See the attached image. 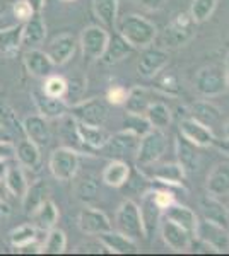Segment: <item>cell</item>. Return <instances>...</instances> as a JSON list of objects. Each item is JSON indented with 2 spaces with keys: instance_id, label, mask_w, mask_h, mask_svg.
Returning a JSON list of instances; mask_svg holds the SVG:
<instances>
[{
  "instance_id": "30bf717a",
  "label": "cell",
  "mask_w": 229,
  "mask_h": 256,
  "mask_svg": "<svg viewBox=\"0 0 229 256\" xmlns=\"http://www.w3.org/2000/svg\"><path fill=\"white\" fill-rule=\"evenodd\" d=\"M169 62V53L162 48L157 46H145L142 48V53L137 62V74L144 79H154L161 70L168 67Z\"/></svg>"
},
{
  "instance_id": "2e32d148",
  "label": "cell",
  "mask_w": 229,
  "mask_h": 256,
  "mask_svg": "<svg viewBox=\"0 0 229 256\" xmlns=\"http://www.w3.org/2000/svg\"><path fill=\"white\" fill-rule=\"evenodd\" d=\"M31 99L35 102L36 110L43 118L50 120H60L62 116L69 113V102L65 99H58V98H50L43 92L41 89H36L31 92Z\"/></svg>"
},
{
  "instance_id": "83f0119b",
  "label": "cell",
  "mask_w": 229,
  "mask_h": 256,
  "mask_svg": "<svg viewBox=\"0 0 229 256\" xmlns=\"http://www.w3.org/2000/svg\"><path fill=\"white\" fill-rule=\"evenodd\" d=\"M130 178V166L123 159H111L103 169V183L111 188H122Z\"/></svg>"
},
{
  "instance_id": "e7e4bbea",
  "label": "cell",
  "mask_w": 229,
  "mask_h": 256,
  "mask_svg": "<svg viewBox=\"0 0 229 256\" xmlns=\"http://www.w3.org/2000/svg\"><path fill=\"white\" fill-rule=\"evenodd\" d=\"M62 2H72V0H62Z\"/></svg>"
},
{
  "instance_id": "5bb4252c",
  "label": "cell",
  "mask_w": 229,
  "mask_h": 256,
  "mask_svg": "<svg viewBox=\"0 0 229 256\" xmlns=\"http://www.w3.org/2000/svg\"><path fill=\"white\" fill-rule=\"evenodd\" d=\"M159 229H161L162 241H164V244L171 251H174V253H185V251L190 250L193 238L183 227L168 220V218H161Z\"/></svg>"
},
{
  "instance_id": "277c9868",
  "label": "cell",
  "mask_w": 229,
  "mask_h": 256,
  "mask_svg": "<svg viewBox=\"0 0 229 256\" xmlns=\"http://www.w3.org/2000/svg\"><path fill=\"white\" fill-rule=\"evenodd\" d=\"M193 88L202 98H215L227 90L226 74L219 65H207L202 67L195 76Z\"/></svg>"
},
{
  "instance_id": "ab89813d",
  "label": "cell",
  "mask_w": 229,
  "mask_h": 256,
  "mask_svg": "<svg viewBox=\"0 0 229 256\" xmlns=\"http://www.w3.org/2000/svg\"><path fill=\"white\" fill-rule=\"evenodd\" d=\"M0 126L11 135H23L24 137V132H23V122H19L18 113L14 111V108L6 102L4 99H0Z\"/></svg>"
},
{
  "instance_id": "6da1fadb",
  "label": "cell",
  "mask_w": 229,
  "mask_h": 256,
  "mask_svg": "<svg viewBox=\"0 0 229 256\" xmlns=\"http://www.w3.org/2000/svg\"><path fill=\"white\" fill-rule=\"evenodd\" d=\"M118 34L134 48H145L154 43L157 36V28L152 20L144 16L128 14L120 20Z\"/></svg>"
},
{
  "instance_id": "3957f363",
  "label": "cell",
  "mask_w": 229,
  "mask_h": 256,
  "mask_svg": "<svg viewBox=\"0 0 229 256\" xmlns=\"http://www.w3.org/2000/svg\"><path fill=\"white\" fill-rule=\"evenodd\" d=\"M69 114L76 122L84 123L91 126H105L108 114H110V106L106 99L91 98L84 101H77L69 106Z\"/></svg>"
},
{
  "instance_id": "d4e9b609",
  "label": "cell",
  "mask_w": 229,
  "mask_h": 256,
  "mask_svg": "<svg viewBox=\"0 0 229 256\" xmlns=\"http://www.w3.org/2000/svg\"><path fill=\"white\" fill-rule=\"evenodd\" d=\"M47 38V24L45 19L38 14H33L26 22H23V46L38 48Z\"/></svg>"
},
{
  "instance_id": "11a10c76",
  "label": "cell",
  "mask_w": 229,
  "mask_h": 256,
  "mask_svg": "<svg viewBox=\"0 0 229 256\" xmlns=\"http://www.w3.org/2000/svg\"><path fill=\"white\" fill-rule=\"evenodd\" d=\"M214 147L217 148L219 152H222L224 156H227V158H229V137H224L220 140L215 138L214 140Z\"/></svg>"
},
{
  "instance_id": "7c38bea8",
  "label": "cell",
  "mask_w": 229,
  "mask_h": 256,
  "mask_svg": "<svg viewBox=\"0 0 229 256\" xmlns=\"http://www.w3.org/2000/svg\"><path fill=\"white\" fill-rule=\"evenodd\" d=\"M195 238L202 239L203 242H207L215 253H226L229 251V230L227 227L212 224L209 220H198L197 232Z\"/></svg>"
},
{
  "instance_id": "7402d4cb",
  "label": "cell",
  "mask_w": 229,
  "mask_h": 256,
  "mask_svg": "<svg viewBox=\"0 0 229 256\" xmlns=\"http://www.w3.org/2000/svg\"><path fill=\"white\" fill-rule=\"evenodd\" d=\"M151 172H149V180L157 181L161 184H166L168 188H180L183 186V180H185L186 172L178 162H168L161 164V166H151Z\"/></svg>"
},
{
  "instance_id": "c3c4849f",
  "label": "cell",
  "mask_w": 229,
  "mask_h": 256,
  "mask_svg": "<svg viewBox=\"0 0 229 256\" xmlns=\"http://www.w3.org/2000/svg\"><path fill=\"white\" fill-rule=\"evenodd\" d=\"M12 12H14V18L18 19L19 22H26V20L35 14L26 0H16V2L12 4Z\"/></svg>"
},
{
  "instance_id": "816d5d0a",
  "label": "cell",
  "mask_w": 229,
  "mask_h": 256,
  "mask_svg": "<svg viewBox=\"0 0 229 256\" xmlns=\"http://www.w3.org/2000/svg\"><path fill=\"white\" fill-rule=\"evenodd\" d=\"M16 156V146L11 140H0V160H11Z\"/></svg>"
},
{
  "instance_id": "ba28073f",
  "label": "cell",
  "mask_w": 229,
  "mask_h": 256,
  "mask_svg": "<svg viewBox=\"0 0 229 256\" xmlns=\"http://www.w3.org/2000/svg\"><path fill=\"white\" fill-rule=\"evenodd\" d=\"M139 142H140V135L135 134L130 128H125L122 132H116V134L110 135L106 144L99 150L103 152L105 158L123 159L127 156H135Z\"/></svg>"
},
{
  "instance_id": "ee69618b",
  "label": "cell",
  "mask_w": 229,
  "mask_h": 256,
  "mask_svg": "<svg viewBox=\"0 0 229 256\" xmlns=\"http://www.w3.org/2000/svg\"><path fill=\"white\" fill-rule=\"evenodd\" d=\"M217 2L219 0H191V6L188 10L191 19L197 24L205 22V20L214 14L215 7H217Z\"/></svg>"
},
{
  "instance_id": "9f6ffc18",
  "label": "cell",
  "mask_w": 229,
  "mask_h": 256,
  "mask_svg": "<svg viewBox=\"0 0 229 256\" xmlns=\"http://www.w3.org/2000/svg\"><path fill=\"white\" fill-rule=\"evenodd\" d=\"M11 205L7 204V202H0V224H2V222H6L7 218L11 217Z\"/></svg>"
},
{
  "instance_id": "9c48e42d",
  "label": "cell",
  "mask_w": 229,
  "mask_h": 256,
  "mask_svg": "<svg viewBox=\"0 0 229 256\" xmlns=\"http://www.w3.org/2000/svg\"><path fill=\"white\" fill-rule=\"evenodd\" d=\"M110 41V34L103 26H87L82 30L81 32V40H79V44H81L82 55L89 60H99L103 56L106 50V44Z\"/></svg>"
},
{
  "instance_id": "f907efd6",
  "label": "cell",
  "mask_w": 229,
  "mask_h": 256,
  "mask_svg": "<svg viewBox=\"0 0 229 256\" xmlns=\"http://www.w3.org/2000/svg\"><path fill=\"white\" fill-rule=\"evenodd\" d=\"M76 253H93V254H99V253H108L106 248L101 244V241L98 239V242H84V244H79L76 248Z\"/></svg>"
},
{
  "instance_id": "5b68a950",
  "label": "cell",
  "mask_w": 229,
  "mask_h": 256,
  "mask_svg": "<svg viewBox=\"0 0 229 256\" xmlns=\"http://www.w3.org/2000/svg\"><path fill=\"white\" fill-rule=\"evenodd\" d=\"M48 168L52 174L58 181H72L76 178L79 168H81V159L79 152L70 147H58L50 154Z\"/></svg>"
},
{
  "instance_id": "bcb514c9",
  "label": "cell",
  "mask_w": 229,
  "mask_h": 256,
  "mask_svg": "<svg viewBox=\"0 0 229 256\" xmlns=\"http://www.w3.org/2000/svg\"><path fill=\"white\" fill-rule=\"evenodd\" d=\"M125 125L130 130H134L135 134H139L142 137L144 134H147L151 130V123L147 122V118L144 114H132V113H127V118H125Z\"/></svg>"
},
{
  "instance_id": "74e56055",
  "label": "cell",
  "mask_w": 229,
  "mask_h": 256,
  "mask_svg": "<svg viewBox=\"0 0 229 256\" xmlns=\"http://www.w3.org/2000/svg\"><path fill=\"white\" fill-rule=\"evenodd\" d=\"M149 104H151L149 90L145 88H142V86H134V88L128 90L123 106H125V110H127V113L144 114Z\"/></svg>"
},
{
  "instance_id": "9a60e30c",
  "label": "cell",
  "mask_w": 229,
  "mask_h": 256,
  "mask_svg": "<svg viewBox=\"0 0 229 256\" xmlns=\"http://www.w3.org/2000/svg\"><path fill=\"white\" fill-rule=\"evenodd\" d=\"M139 210H140V218H142L144 238L151 239L154 236V232H156V229L159 227L162 218V208L154 200V190H149V192H145L142 195Z\"/></svg>"
},
{
  "instance_id": "44dd1931",
  "label": "cell",
  "mask_w": 229,
  "mask_h": 256,
  "mask_svg": "<svg viewBox=\"0 0 229 256\" xmlns=\"http://www.w3.org/2000/svg\"><path fill=\"white\" fill-rule=\"evenodd\" d=\"M162 218H168V220L178 224L180 227H183V229H185L191 238H195L197 226H198V217L190 207L174 202L173 205H169V207L162 212Z\"/></svg>"
},
{
  "instance_id": "603a6c76",
  "label": "cell",
  "mask_w": 229,
  "mask_h": 256,
  "mask_svg": "<svg viewBox=\"0 0 229 256\" xmlns=\"http://www.w3.org/2000/svg\"><path fill=\"white\" fill-rule=\"evenodd\" d=\"M98 239L101 244L106 248L108 253L111 254H130L139 251V244L134 239H130L118 230H106V232L98 234Z\"/></svg>"
},
{
  "instance_id": "8fae6325",
  "label": "cell",
  "mask_w": 229,
  "mask_h": 256,
  "mask_svg": "<svg viewBox=\"0 0 229 256\" xmlns=\"http://www.w3.org/2000/svg\"><path fill=\"white\" fill-rule=\"evenodd\" d=\"M180 135L185 137L186 140H190L191 144H195L197 147L205 148V147H212L214 146L215 135L212 132V128L209 125H203L202 122L195 120L193 116L186 114L180 120Z\"/></svg>"
},
{
  "instance_id": "db71d44e",
  "label": "cell",
  "mask_w": 229,
  "mask_h": 256,
  "mask_svg": "<svg viewBox=\"0 0 229 256\" xmlns=\"http://www.w3.org/2000/svg\"><path fill=\"white\" fill-rule=\"evenodd\" d=\"M18 253L21 254H38L41 253V242H31V244H26L23 248H16Z\"/></svg>"
},
{
  "instance_id": "836d02e7",
  "label": "cell",
  "mask_w": 229,
  "mask_h": 256,
  "mask_svg": "<svg viewBox=\"0 0 229 256\" xmlns=\"http://www.w3.org/2000/svg\"><path fill=\"white\" fill-rule=\"evenodd\" d=\"M45 236H47V232L40 230L36 226L23 224L11 230L9 241L12 248H23L26 244H31V242H40V239H45Z\"/></svg>"
},
{
  "instance_id": "d6986e66",
  "label": "cell",
  "mask_w": 229,
  "mask_h": 256,
  "mask_svg": "<svg viewBox=\"0 0 229 256\" xmlns=\"http://www.w3.org/2000/svg\"><path fill=\"white\" fill-rule=\"evenodd\" d=\"M24 67H26L28 74L36 79H47L48 76L53 74V62L50 60L47 52L40 48H29L23 56Z\"/></svg>"
},
{
  "instance_id": "6125c7cd",
  "label": "cell",
  "mask_w": 229,
  "mask_h": 256,
  "mask_svg": "<svg viewBox=\"0 0 229 256\" xmlns=\"http://www.w3.org/2000/svg\"><path fill=\"white\" fill-rule=\"evenodd\" d=\"M0 140H11V135L7 134V132L4 130L2 126H0Z\"/></svg>"
},
{
  "instance_id": "60d3db41",
  "label": "cell",
  "mask_w": 229,
  "mask_h": 256,
  "mask_svg": "<svg viewBox=\"0 0 229 256\" xmlns=\"http://www.w3.org/2000/svg\"><path fill=\"white\" fill-rule=\"evenodd\" d=\"M67 250V236H65L64 230L57 229H50L45 236L43 242H41V253L47 254H62Z\"/></svg>"
},
{
  "instance_id": "7dc6e473",
  "label": "cell",
  "mask_w": 229,
  "mask_h": 256,
  "mask_svg": "<svg viewBox=\"0 0 229 256\" xmlns=\"http://www.w3.org/2000/svg\"><path fill=\"white\" fill-rule=\"evenodd\" d=\"M128 90L122 88V86H111L106 92V102L108 104H113V106H123L125 104V99H127Z\"/></svg>"
},
{
  "instance_id": "d590c367",
  "label": "cell",
  "mask_w": 229,
  "mask_h": 256,
  "mask_svg": "<svg viewBox=\"0 0 229 256\" xmlns=\"http://www.w3.org/2000/svg\"><path fill=\"white\" fill-rule=\"evenodd\" d=\"M4 183H6V186L12 196L23 198V195L28 190V180H26V174H24V168H21L19 164H16V166H7L6 176H4Z\"/></svg>"
},
{
  "instance_id": "4fadbf2b",
  "label": "cell",
  "mask_w": 229,
  "mask_h": 256,
  "mask_svg": "<svg viewBox=\"0 0 229 256\" xmlns=\"http://www.w3.org/2000/svg\"><path fill=\"white\" fill-rule=\"evenodd\" d=\"M77 226L87 236H98L101 232L111 230V220L108 218V216L101 210L89 207L86 205L84 208L79 212L77 217Z\"/></svg>"
},
{
  "instance_id": "ac0fdd59",
  "label": "cell",
  "mask_w": 229,
  "mask_h": 256,
  "mask_svg": "<svg viewBox=\"0 0 229 256\" xmlns=\"http://www.w3.org/2000/svg\"><path fill=\"white\" fill-rule=\"evenodd\" d=\"M23 132L24 137L36 144L40 148L47 147L52 140V130H50L48 120L41 114H31L23 120Z\"/></svg>"
},
{
  "instance_id": "cb8c5ba5",
  "label": "cell",
  "mask_w": 229,
  "mask_h": 256,
  "mask_svg": "<svg viewBox=\"0 0 229 256\" xmlns=\"http://www.w3.org/2000/svg\"><path fill=\"white\" fill-rule=\"evenodd\" d=\"M207 195L215 198L229 196V162H220L207 176L205 181Z\"/></svg>"
},
{
  "instance_id": "91938a15",
  "label": "cell",
  "mask_w": 229,
  "mask_h": 256,
  "mask_svg": "<svg viewBox=\"0 0 229 256\" xmlns=\"http://www.w3.org/2000/svg\"><path fill=\"white\" fill-rule=\"evenodd\" d=\"M224 74H226V82H227V90H229V53L226 55V60H224Z\"/></svg>"
},
{
  "instance_id": "4316f807",
  "label": "cell",
  "mask_w": 229,
  "mask_h": 256,
  "mask_svg": "<svg viewBox=\"0 0 229 256\" xmlns=\"http://www.w3.org/2000/svg\"><path fill=\"white\" fill-rule=\"evenodd\" d=\"M200 210L202 216L205 220L212 222V224H217L222 227H227L229 224V208L219 198L205 195L200 198Z\"/></svg>"
},
{
  "instance_id": "e575fe53",
  "label": "cell",
  "mask_w": 229,
  "mask_h": 256,
  "mask_svg": "<svg viewBox=\"0 0 229 256\" xmlns=\"http://www.w3.org/2000/svg\"><path fill=\"white\" fill-rule=\"evenodd\" d=\"M144 116L147 118V122L151 123L152 128H157V130H166L169 125H171L173 120V113L169 110L168 104L161 101H151V104L147 106Z\"/></svg>"
},
{
  "instance_id": "b9f144b4",
  "label": "cell",
  "mask_w": 229,
  "mask_h": 256,
  "mask_svg": "<svg viewBox=\"0 0 229 256\" xmlns=\"http://www.w3.org/2000/svg\"><path fill=\"white\" fill-rule=\"evenodd\" d=\"M99 193V180L93 174H84L76 184V196L84 204L96 200Z\"/></svg>"
},
{
  "instance_id": "f5cc1de1",
  "label": "cell",
  "mask_w": 229,
  "mask_h": 256,
  "mask_svg": "<svg viewBox=\"0 0 229 256\" xmlns=\"http://www.w3.org/2000/svg\"><path fill=\"white\" fill-rule=\"evenodd\" d=\"M135 2L147 10H161L164 7L166 0H135Z\"/></svg>"
},
{
  "instance_id": "680465c9",
  "label": "cell",
  "mask_w": 229,
  "mask_h": 256,
  "mask_svg": "<svg viewBox=\"0 0 229 256\" xmlns=\"http://www.w3.org/2000/svg\"><path fill=\"white\" fill-rule=\"evenodd\" d=\"M9 190H7L6 183H4V180H0V202H7V198H9Z\"/></svg>"
},
{
  "instance_id": "ffe728a7",
  "label": "cell",
  "mask_w": 229,
  "mask_h": 256,
  "mask_svg": "<svg viewBox=\"0 0 229 256\" xmlns=\"http://www.w3.org/2000/svg\"><path fill=\"white\" fill-rule=\"evenodd\" d=\"M77 48V40L72 34H60L57 38L52 40V43L47 46V55L50 60L53 62V65H65L67 62L72 58L74 53Z\"/></svg>"
},
{
  "instance_id": "f546056e",
  "label": "cell",
  "mask_w": 229,
  "mask_h": 256,
  "mask_svg": "<svg viewBox=\"0 0 229 256\" xmlns=\"http://www.w3.org/2000/svg\"><path fill=\"white\" fill-rule=\"evenodd\" d=\"M77 126V135L79 140H81L82 147L91 148V150H99L108 140V132L103 126H91V125H84V123L76 122Z\"/></svg>"
},
{
  "instance_id": "f6af8a7d",
  "label": "cell",
  "mask_w": 229,
  "mask_h": 256,
  "mask_svg": "<svg viewBox=\"0 0 229 256\" xmlns=\"http://www.w3.org/2000/svg\"><path fill=\"white\" fill-rule=\"evenodd\" d=\"M43 90L47 96L50 98H58V99H65V94H67V89H69V82L64 79V77L60 76H55V74H52V76H48L47 79H43Z\"/></svg>"
},
{
  "instance_id": "484cf974",
  "label": "cell",
  "mask_w": 229,
  "mask_h": 256,
  "mask_svg": "<svg viewBox=\"0 0 229 256\" xmlns=\"http://www.w3.org/2000/svg\"><path fill=\"white\" fill-rule=\"evenodd\" d=\"M14 159L18 160L21 168L29 169V171H38L41 166V148L36 144H33L29 138L24 137L16 146Z\"/></svg>"
},
{
  "instance_id": "52a82bcc",
  "label": "cell",
  "mask_w": 229,
  "mask_h": 256,
  "mask_svg": "<svg viewBox=\"0 0 229 256\" xmlns=\"http://www.w3.org/2000/svg\"><path fill=\"white\" fill-rule=\"evenodd\" d=\"M195 26H197V22L191 19L190 12H176L164 30L166 44L171 48L185 46L186 43L193 40Z\"/></svg>"
},
{
  "instance_id": "7a4b0ae2",
  "label": "cell",
  "mask_w": 229,
  "mask_h": 256,
  "mask_svg": "<svg viewBox=\"0 0 229 256\" xmlns=\"http://www.w3.org/2000/svg\"><path fill=\"white\" fill-rule=\"evenodd\" d=\"M166 148H168V137H166L164 130H157L151 128L147 134L140 137L139 147L135 152V164L139 171L151 168L156 164L162 156H164Z\"/></svg>"
},
{
  "instance_id": "7bdbcfd3",
  "label": "cell",
  "mask_w": 229,
  "mask_h": 256,
  "mask_svg": "<svg viewBox=\"0 0 229 256\" xmlns=\"http://www.w3.org/2000/svg\"><path fill=\"white\" fill-rule=\"evenodd\" d=\"M156 88L157 90H161L166 96H178L180 94V82H178V77L173 70H161L156 77Z\"/></svg>"
},
{
  "instance_id": "6f0895ef",
  "label": "cell",
  "mask_w": 229,
  "mask_h": 256,
  "mask_svg": "<svg viewBox=\"0 0 229 256\" xmlns=\"http://www.w3.org/2000/svg\"><path fill=\"white\" fill-rule=\"evenodd\" d=\"M26 2L29 4V7L33 9V12H35V14H38V12L43 10L47 0H26Z\"/></svg>"
},
{
  "instance_id": "f1b7e54d",
  "label": "cell",
  "mask_w": 229,
  "mask_h": 256,
  "mask_svg": "<svg viewBox=\"0 0 229 256\" xmlns=\"http://www.w3.org/2000/svg\"><path fill=\"white\" fill-rule=\"evenodd\" d=\"M23 46V22L0 30V53L4 56H16Z\"/></svg>"
},
{
  "instance_id": "be15d7a7",
  "label": "cell",
  "mask_w": 229,
  "mask_h": 256,
  "mask_svg": "<svg viewBox=\"0 0 229 256\" xmlns=\"http://www.w3.org/2000/svg\"><path fill=\"white\" fill-rule=\"evenodd\" d=\"M224 137H229V120L224 123Z\"/></svg>"
},
{
  "instance_id": "681fc988",
  "label": "cell",
  "mask_w": 229,
  "mask_h": 256,
  "mask_svg": "<svg viewBox=\"0 0 229 256\" xmlns=\"http://www.w3.org/2000/svg\"><path fill=\"white\" fill-rule=\"evenodd\" d=\"M154 200H156V204L159 205L162 208V212H164L169 205H173L174 202H176V198H174L171 190L162 188V190H154Z\"/></svg>"
},
{
  "instance_id": "4dcf8cb0",
  "label": "cell",
  "mask_w": 229,
  "mask_h": 256,
  "mask_svg": "<svg viewBox=\"0 0 229 256\" xmlns=\"http://www.w3.org/2000/svg\"><path fill=\"white\" fill-rule=\"evenodd\" d=\"M29 217H31V220H33V226H36L40 230L48 232L50 229H53V227L57 226L60 214H58L57 205L53 204L50 198H47V200H45Z\"/></svg>"
},
{
  "instance_id": "8d00e7d4",
  "label": "cell",
  "mask_w": 229,
  "mask_h": 256,
  "mask_svg": "<svg viewBox=\"0 0 229 256\" xmlns=\"http://www.w3.org/2000/svg\"><path fill=\"white\" fill-rule=\"evenodd\" d=\"M118 0H93V12L105 28H115L118 19Z\"/></svg>"
},
{
  "instance_id": "94428289",
  "label": "cell",
  "mask_w": 229,
  "mask_h": 256,
  "mask_svg": "<svg viewBox=\"0 0 229 256\" xmlns=\"http://www.w3.org/2000/svg\"><path fill=\"white\" fill-rule=\"evenodd\" d=\"M6 160H0V180H4V176H6Z\"/></svg>"
},
{
  "instance_id": "e0dca14e",
  "label": "cell",
  "mask_w": 229,
  "mask_h": 256,
  "mask_svg": "<svg viewBox=\"0 0 229 256\" xmlns=\"http://www.w3.org/2000/svg\"><path fill=\"white\" fill-rule=\"evenodd\" d=\"M174 152H176V162L185 169V172H195L198 171L202 162V154L200 147H197L195 144H191L190 140L178 135L174 138Z\"/></svg>"
},
{
  "instance_id": "d6a6232c",
  "label": "cell",
  "mask_w": 229,
  "mask_h": 256,
  "mask_svg": "<svg viewBox=\"0 0 229 256\" xmlns=\"http://www.w3.org/2000/svg\"><path fill=\"white\" fill-rule=\"evenodd\" d=\"M134 46L130 43H127L122 36L116 34V36H110V41L106 44V50L103 53L101 60L105 65H115V64H120L122 60L127 58L132 52H134Z\"/></svg>"
},
{
  "instance_id": "f35d334b",
  "label": "cell",
  "mask_w": 229,
  "mask_h": 256,
  "mask_svg": "<svg viewBox=\"0 0 229 256\" xmlns=\"http://www.w3.org/2000/svg\"><path fill=\"white\" fill-rule=\"evenodd\" d=\"M188 114L193 116L195 120H198V122H202L203 125L212 126L215 122H219L220 110L214 104V102L207 101V99H200V101H195L193 104H191Z\"/></svg>"
},
{
  "instance_id": "8992f818",
  "label": "cell",
  "mask_w": 229,
  "mask_h": 256,
  "mask_svg": "<svg viewBox=\"0 0 229 256\" xmlns=\"http://www.w3.org/2000/svg\"><path fill=\"white\" fill-rule=\"evenodd\" d=\"M115 226L118 232L125 234L134 241L144 238L142 218H140L139 205L134 200H123L115 214Z\"/></svg>"
},
{
  "instance_id": "1f68e13d",
  "label": "cell",
  "mask_w": 229,
  "mask_h": 256,
  "mask_svg": "<svg viewBox=\"0 0 229 256\" xmlns=\"http://www.w3.org/2000/svg\"><path fill=\"white\" fill-rule=\"evenodd\" d=\"M48 184L45 180H36L33 184H28L26 193L23 195V212L31 216L36 208L48 198Z\"/></svg>"
}]
</instances>
